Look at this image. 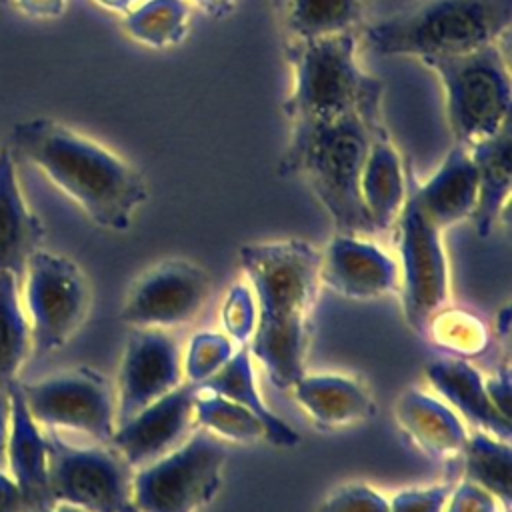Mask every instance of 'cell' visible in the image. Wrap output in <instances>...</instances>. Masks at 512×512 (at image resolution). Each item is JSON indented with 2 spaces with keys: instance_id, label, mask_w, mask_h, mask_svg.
<instances>
[{
  "instance_id": "1",
  "label": "cell",
  "mask_w": 512,
  "mask_h": 512,
  "mask_svg": "<svg viewBox=\"0 0 512 512\" xmlns=\"http://www.w3.org/2000/svg\"><path fill=\"white\" fill-rule=\"evenodd\" d=\"M238 258L256 302L250 356L274 386L290 390L306 374L308 326L322 284V252L306 240L286 238L242 244Z\"/></svg>"
},
{
  "instance_id": "2",
  "label": "cell",
  "mask_w": 512,
  "mask_h": 512,
  "mask_svg": "<svg viewBox=\"0 0 512 512\" xmlns=\"http://www.w3.org/2000/svg\"><path fill=\"white\" fill-rule=\"evenodd\" d=\"M10 138L16 150L100 228L128 230L148 200L146 180L136 166L58 120H20Z\"/></svg>"
},
{
  "instance_id": "3",
  "label": "cell",
  "mask_w": 512,
  "mask_h": 512,
  "mask_svg": "<svg viewBox=\"0 0 512 512\" xmlns=\"http://www.w3.org/2000/svg\"><path fill=\"white\" fill-rule=\"evenodd\" d=\"M380 124H384L382 112H352L290 124L278 174L302 178L328 212L336 232L358 236L376 232L360 196V174Z\"/></svg>"
},
{
  "instance_id": "4",
  "label": "cell",
  "mask_w": 512,
  "mask_h": 512,
  "mask_svg": "<svg viewBox=\"0 0 512 512\" xmlns=\"http://www.w3.org/2000/svg\"><path fill=\"white\" fill-rule=\"evenodd\" d=\"M512 0H412L364 28L380 56H440L500 42L510 32Z\"/></svg>"
},
{
  "instance_id": "5",
  "label": "cell",
  "mask_w": 512,
  "mask_h": 512,
  "mask_svg": "<svg viewBox=\"0 0 512 512\" xmlns=\"http://www.w3.org/2000/svg\"><path fill=\"white\" fill-rule=\"evenodd\" d=\"M294 84L282 110L288 124L382 112L384 84L358 62L354 34L284 42Z\"/></svg>"
},
{
  "instance_id": "6",
  "label": "cell",
  "mask_w": 512,
  "mask_h": 512,
  "mask_svg": "<svg viewBox=\"0 0 512 512\" xmlns=\"http://www.w3.org/2000/svg\"><path fill=\"white\" fill-rule=\"evenodd\" d=\"M420 62L440 80L456 144L468 148L512 122L510 68L500 42L460 54L426 56Z\"/></svg>"
},
{
  "instance_id": "7",
  "label": "cell",
  "mask_w": 512,
  "mask_h": 512,
  "mask_svg": "<svg viewBox=\"0 0 512 512\" xmlns=\"http://www.w3.org/2000/svg\"><path fill=\"white\" fill-rule=\"evenodd\" d=\"M224 462L220 438L198 428L132 474L130 506L136 512H196L216 496Z\"/></svg>"
},
{
  "instance_id": "8",
  "label": "cell",
  "mask_w": 512,
  "mask_h": 512,
  "mask_svg": "<svg viewBox=\"0 0 512 512\" xmlns=\"http://www.w3.org/2000/svg\"><path fill=\"white\" fill-rule=\"evenodd\" d=\"M20 298L30 324L32 352L50 354L86 320L90 286L74 260L38 248L20 278Z\"/></svg>"
},
{
  "instance_id": "9",
  "label": "cell",
  "mask_w": 512,
  "mask_h": 512,
  "mask_svg": "<svg viewBox=\"0 0 512 512\" xmlns=\"http://www.w3.org/2000/svg\"><path fill=\"white\" fill-rule=\"evenodd\" d=\"M394 224L404 318L416 334L424 336L430 318L446 304L450 294V270L442 230L422 212L408 188Z\"/></svg>"
},
{
  "instance_id": "10",
  "label": "cell",
  "mask_w": 512,
  "mask_h": 512,
  "mask_svg": "<svg viewBox=\"0 0 512 512\" xmlns=\"http://www.w3.org/2000/svg\"><path fill=\"white\" fill-rule=\"evenodd\" d=\"M32 418L46 430L82 432L108 444L116 428V396L106 376L78 366L18 384Z\"/></svg>"
},
{
  "instance_id": "11",
  "label": "cell",
  "mask_w": 512,
  "mask_h": 512,
  "mask_svg": "<svg viewBox=\"0 0 512 512\" xmlns=\"http://www.w3.org/2000/svg\"><path fill=\"white\" fill-rule=\"evenodd\" d=\"M130 466L110 446H74L48 430L50 500L86 512H122L130 504Z\"/></svg>"
},
{
  "instance_id": "12",
  "label": "cell",
  "mask_w": 512,
  "mask_h": 512,
  "mask_svg": "<svg viewBox=\"0 0 512 512\" xmlns=\"http://www.w3.org/2000/svg\"><path fill=\"white\" fill-rule=\"evenodd\" d=\"M210 276L196 262L170 258L148 268L130 286L120 320L130 328H172L198 316L208 294Z\"/></svg>"
},
{
  "instance_id": "13",
  "label": "cell",
  "mask_w": 512,
  "mask_h": 512,
  "mask_svg": "<svg viewBox=\"0 0 512 512\" xmlns=\"http://www.w3.org/2000/svg\"><path fill=\"white\" fill-rule=\"evenodd\" d=\"M184 382L182 352L164 328H132L116 378V426Z\"/></svg>"
},
{
  "instance_id": "14",
  "label": "cell",
  "mask_w": 512,
  "mask_h": 512,
  "mask_svg": "<svg viewBox=\"0 0 512 512\" xmlns=\"http://www.w3.org/2000/svg\"><path fill=\"white\" fill-rule=\"evenodd\" d=\"M194 382L180 386L136 412L114 428L110 446L134 470L174 450L190 434L194 422Z\"/></svg>"
},
{
  "instance_id": "15",
  "label": "cell",
  "mask_w": 512,
  "mask_h": 512,
  "mask_svg": "<svg viewBox=\"0 0 512 512\" xmlns=\"http://www.w3.org/2000/svg\"><path fill=\"white\" fill-rule=\"evenodd\" d=\"M320 282L346 298H380L398 286V262L364 236L336 232L320 258Z\"/></svg>"
},
{
  "instance_id": "16",
  "label": "cell",
  "mask_w": 512,
  "mask_h": 512,
  "mask_svg": "<svg viewBox=\"0 0 512 512\" xmlns=\"http://www.w3.org/2000/svg\"><path fill=\"white\" fill-rule=\"evenodd\" d=\"M406 180L408 190L416 198L422 212L440 230H446L472 216L478 196V178L466 146L454 142L436 172L424 182H418L410 160H406Z\"/></svg>"
},
{
  "instance_id": "17",
  "label": "cell",
  "mask_w": 512,
  "mask_h": 512,
  "mask_svg": "<svg viewBox=\"0 0 512 512\" xmlns=\"http://www.w3.org/2000/svg\"><path fill=\"white\" fill-rule=\"evenodd\" d=\"M10 428L6 472L18 486L26 510L52 502L48 492V432L32 418L18 382L8 384Z\"/></svg>"
},
{
  "instance_id": "18",
  "label": "cell",
  "mask_w": 512,
  "mask_h": 512,
  "mask_svg": "<svg viewBox=\"0 0 512 512\" xmlns=\"http://www.w3.org/2000/svg\"><path fill=\"white\" fill-rule=\"evenodd\" d=\"M430 386L454 408L462 418L478 430L500 440L512 438V418L504 416L490 400L484 388V376L464 358L430 360L424 366Z\"/></svg>"
},
{
  "instance_id": "19",
  "label": "cell",
  "mask_w": 512,
  "mask_h": 512,
  "mask_svg": "<svg viewBox=\"0 0 512 512\" xmlns=\"http://www.w3.org/2000/svg\"><path fill=\"white\" fill-rule=\"evenodd\" d=\"M394 418L400 430L430 458L446 460L464 450L468 432L460 416L420 388H408L396 398Z\"/></svg>"
},
{
  "instance_id": "20",
  "label": "cell",
  "mask_w": 512,
  "mask_h": 512,
  "mask_svg": "<svg viewBox=\"0 0 512 512\" xmlns=\"http://www.w3.org/2000/svg\"><path fill=\"white\" fill-rule=\"evenodd\" d=\"M406 188V162L386 124H380L372 134L360 174V196L376 232L396 222L406 200Z\"/></svg>"
},
{
  "instance_id": "21",
  "label": "cell",
  "mask_w": 512,
  "mask_h": 512,
  "mask_svg": "<svg viewBox=\"0 0 512 512\" xmlns=\"http://www.w3.org/2000/svg\"><path fill=\"white\" fill-rule=\"evenodd\" d=\"M42 236L44 228L22 194L14 158L8 148H0V272L22 278Z\"/></svg>"
},
{
  "instance_id": "22",
  "label": "cell",
  "mask_w": 512,
  "mask_h": 512,
  "mask_svg": "<svg viewBox=\"0 0 512 512\" xmlns=\"http://www.w3.org/2000/svg\"><path fill=\"white\" fill-rule=\"evenodd\" d=\"M476 166L478 196L470 216L480 238L490 236L512 192V122L468 146Z\"/></svg>"
},
{
  "instance_id": "23",
  "label": "cell",
  "mask_w": 512,
  "mask_h": 512,
  "mask_svg": "<svg viewBox=\"0 0 512 512\" xmlns=\"http://www.w3.org/2000/svg\"><path fill=\"white\" fill-rule=\"evenodd\" d=\"M292 394L320 428H338L374 416L376 406L366 388L344 374H302Z\"/></svg>"
},
{
  "instance_id": "24",
  "label": "cell",
  "mask_w": 512,
  "mask_h": 512,
  "mask_svg": "<svg viewBox=\"0 0 512 512\" xmlns=\"http://www.w3.org/2000/svg\"><path fill=\"white\" fill-rule=\"evenodd\" d=\"M372 0H270L282 44L336 34H354Z\"/></svg>"
},
{
  "instance_id": "25",
  "label": "cell",
  "mask_w": 512,
  "mask_h": 512,
  "mask_svg": "<svg viewBox=\"0 0 512 512\" xmlns=\"http://www.w3.org/2000/svg\"><path fill=\"white\" fill-rule=\"evenodd\" d=\"M198 386H204L250 410L262 422L266 442H270L272 446L292 448L300 442V434L290 424H286L262 398L254 376V360L248 346L236 350L216 374H212Z\"/></svg>"
},
{
  "instance_id": "26",
  "label": "cell",
  "mask_w": 512,
  "mask_h": 512,
  "mask_svg": "<svg viewBox=\"0 0 512 512\" xmlns=\"http://www.w3.org/2000/svg\"><path fill=\"white\" fill-rule=\"evenodd\" d=\"M464 478L488 490L506 510L512 504V444L488 432H474L466 438Z\"/></svg>"
},
{
  "instance_id": "27",
  "label": "cell",
  "mask_w": 512,
  "mask_h": 512,
  "mask_svg": "<svg viewBox=\"0 0 512 512\" xmlns=\"http://www.w3.org/2000/svg\"><path fill=\"white\" fill-rule=\"evenodd\" d=\"M30 352L32 336L20 298V278L0 272V384L16 382Z\"/></svg>"
},
{
  "instance_id": "28",
  "label": "cell",
  "mask_w": 512,
  "mask_h": 512,
  "mask_svg": "<svg viewBox=\"0 0 512 512\" xmlns=\"http://www.w3.org/2000/svg\"><path fill=\"white\" fill-rule=\"evenodd\" d=\"M190 8L186 0H142L124 14V30L152 48H168L188 34Z\"/></svg>"
},
{
  "instance_id": "29",
  "label": "cell",
  "mask_w": 512,
  "mask_h": 512,
  "mask_svg": "<svg viewBox=\"0 0 512 512\" xmlns=\"http://www.w3.org/2000/svg\"><path fill=\"white\" fill-rule=\"evenodd\" d=\"M194 422L222 440L258 442L266 440L262 422L238 402L224 398L204 386H196Z\"/></svg>"
},
{
  "instance_id": "30",
  "label": "cell",
  "mask_w": 512,
  "mask_h": 512,
  "mask_svg": "<svg viewBox=\"0 0 512 512\" xmlns=\"http://www.w3.org/2000/svg\"><path fill=\"white\" fill-rule=\"evenodd\" d=\"M424 336H430L436 344L458 352V354H480L488 344V332L484 324L466 310H438L428 326Z\"/></svg>"
},
{
  "instance_id": "31",
  "label": "cell",
  "mask_w": 512,
  "mask_h": 512,
  "mask_svg": "<svg viewBox=\"0 0 512 512\" xmlns=\"http://www.w3.org/2000/svg\"><path fill=\"white\" fill-rule=\"evenodd\" d=\"M234 342L224 332L202 330L196 332L186 346L182 356L184 380L202 384L216 374L234 354Z\"/></svg>"
},
{
  "instance_id": "32",
  "label": "cell",
  "mask_w": 512,
  "mask_h": 512,
  "mask_svg": "<svg viewBox=\"0 0 512 512\" xmlns=\"http://www.w3.org/2000/svg\"><path fill=\"white\" fill-rule=\"evenodd\" d=\"M220 322L222 332L234 344L248 346L256 326V302L250 286L240 282L230 286L220 308Z\"/></svg>"
},
{
  "instance_id": "33",
  "label": "cell",
  "mask_w": 512,
  "mask_h": 512,
  "mask_svg": "<svg viewBox=\"0 0 512 512\" xmlns=\"http://www.w3.org/2000/svg\"><path fill=\"white\" fill-rule=\"evenodd\" d=\"M318 512H388V498L362 482H348L334 488Z\"/></svg>"
},
{
  "instance_id": "34",
  "label": "cell",
  "mask_w": 512,
  "mask_h": 512,
  "mask_svg": "<svg viewBox=\"0 0 512 512\" xmlns=\"http://www.w3.org/2000/svg\"><path fill=\"white\" fill-rule=\"evenodd\" d=\"M454 484L406 488L388 500V512H444Z\"/></svg>"
},
{
  "instance_id": "35",
  "label": "cell",
  "mask_w": 512,
  "mask_h": 512,
  "mask_svg": "<svg viewBox=\"0 0 512 512\" xmlns=\"http://www.w3.org/2000/svg\"><path fill=\"white\" fill-rule=\"evenodd\" d=\"M500 502L484 488L470 480L452 486L444 512H498Z\"/></svg>"
},
{
  "instance_id": "36",
  "label": "cell",
  "mask_w": 512,
  "mask_h": 512,
  "mask_svg": "<svg viewBox=\"0 0 512 512\" xmlns=\"http://www.w3.org/2000/svg\"><path fill=\"white\" fill-rule=\"evenodd\" d=\"M484 388L492 400V404L508 418H512V372L510 366L498 368L496 374L484 378Z\"/></svg>"
},
{
  "instance_id": "37",
  "label": "cell",
  "mask_w": 512,
  "mask_h": 512,
  "mask_svg": "<svg viewBox=\"0 0 512 512\" xmlns=\"http://www.w3.org/2000/svg\"><path fill=\"white\" fill-rule=\"evenodd\" d=\"M0 512H26L22 494L6 470H0Z\"/></svg>"
},
{
  "instance_id": "38",
  "label": "cell",
  "mask_w": 512,
  "mask_h": 512,
  "mask_svg": "<svg viewBox=\"0 0 512 512\" xmlns=\"http://www.w3.org/2000/svg\"><path fill=\"white\" fill-rule=\"evenodd\" d=\"M32 18H58L66 10L68 0H14Z\"/></svg>"
},
{
  "instance_id": "39",
  "label": "cell",
  "mask_w": 512,
  "mask_h": 512,
  "mask_svg": "<svg viewBox=\"0 0 512 512\" xmlns=\"http://www.w3.org/2000/svg\"><path fill=\"white\" fill-rule=\"evenodd\" d=\"M8 428H10V394H8V384H0V470H6Z\"/></svg>"
},
{
  "instance_id": "40",
  "label": "cell",
  "mask_w": 512,
  "mask_h": 512,
  "mask_svg": "<svg viewBox=\"0 0 512 512\" xmlns=\"http://www.w3.org/2000/svg\"><path fill=\"white\" fill-rule=\"evenodd\" d=\"M208 18L214 20H222L226 16H230L236 8L238 0H192Z\"/></svg>"
},
{
  "instance_id": "41",
  "label": "cell",
  "mask_w": 512,
  "mask_h": 512,
  "mask_svg": "<svg viewBox=\"0 0 512 512\" xmlns=\"http://www.w3.org/2000/svg\"><path fill=\"white\" fill-rule=\"evenodd\" d=\"M26 512H86L78 506H72V504H64V502H48V504H42L38 508H30Z\"/></svg>"
},
{
  "instance_id": "42",
  "label": "cell",
  "mask_w": 512,
  "mask_h": 512,
  "mask_svg": "<svg viewBox=\"0 0 512 512\" xmlns=\"http://www.w3.org/2000/svg\"><path fill=\"white\" fill-rule=\"evenodd\" d=\"M96 2L102 4V6H106V8H110V10H116V12L126 14V12H130L136 4H140L142 0H96Z\"/></svg>"
},
{
  "instance_id": "43",
  "label": "cell",
  "mask_w": 512,
  "mask_h": 512,
  "mask_svg": "<svg viewBox=\"0 0 512 512\" xmlns=\"http://www.w3.org/2000/svg\"><path fill=\"white\" fill-rule=\"evenodd\" d=\"M496 326H498V334L508 336V332H510V308H504V310L498 312Z\"/></svg>"
},
{
  "instance_id": "44",
  "label": "cell",
  "mask_w": 512,
  "mask_h": 512,
  "mask_svg": "<svg viewBox=\"0 0 512 512\" xmlns=\"http://www.w3.org/2000/svg\"><path fill=\"white\" fill-rule=\"evenodd\" d=\"M14 0H0V6H10Z\"/></svg>"
},
{
  "instance_id": "45",
  "label": "cell",
  "mask_w": 512,
  "mask_h": 512,
  "mask_svg": "<svg viewBox=\"0 0 512 512\" xmlns=\"http://www.w3.org/2000/svg\"><path fill=\"white\" fill-rule=\"evenodd\" d=\"M122 512H136V510H134V508H132V506H130V504H128V506H126V508H124V510H122Z\"/></svg>"
},
{
  "instance_id": "46",
  "label": "cell",
  "mask_w": 512,
  "mask_h": 512,
  "mask_svg": "<svg viewBox=\"0 0 512 512\" xmlns=\"http://www.w3.org/2000/svg\"><path fill=\"white\" fill-rule=\"evenodd\" d=\"M504 512H510V510H504Z\"/></svg>"
}]
</instances>
